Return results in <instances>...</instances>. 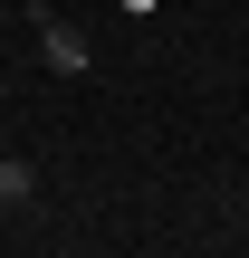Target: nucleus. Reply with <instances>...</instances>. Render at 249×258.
<instances>
[{
    "label": "nucleus",
    "instance_id": "nucleus-3",
    "mask_svg": "<svg viewBox=\"0 0 249 258\" xmlns=\"http://www.w3.org/2000/svg\"><path fill=\"white\" fill-rule=\"evenodd\" d=\"M115 10H125V19H154V10H163V0H115Z\"/></svg>",
    "mask_w": 249,
    "mask_h": 258
},
{
    "label": "nucleus",
    "instance_id": "nucleus-2",
    "mask_svg": "<svg viewBox=\"0 0 249 258\" xmlns=\"http://www.w3.org/2000/svg\"><path fill=\"white\" fill-rule=\"evenodd\" d=\"M29 191H38V172H29L19 153H0V211H10V201H29Z\"/></svg>",
    "mask_w": 249,
    "mask_h": 258
},
{
    "label": "nucleus",
    "instance_id": "nucleus-1",
    "mask_svg": "<svg viewBox=\"0 0 249 258\" xmlns=\"http://www.w3.org/2000/svg\"><path fill=\"white\" fill-rule=\"evenodd\" d=\"M29 29H38V57H48V77H86V67H96V48H86V29H77V19H58V10H29Z\"/></svg>",
    "mask_w": 249,
    "mask_h": 258
}]
</instances>
